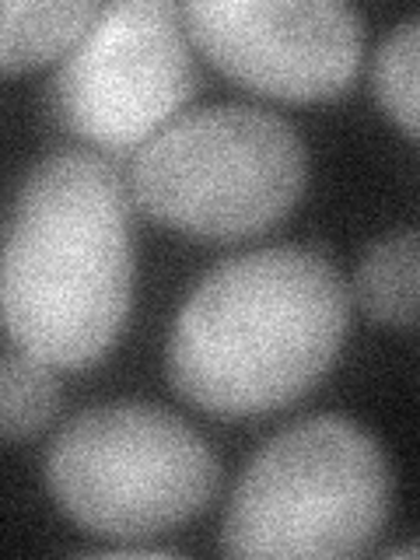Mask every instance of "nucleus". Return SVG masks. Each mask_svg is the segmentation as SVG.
Here are the masks:
<instances>
[{"label": "nucleus", "instance_id": "nucleus-8", "mask_svg": "<svg viewBox=\"0 0 420 560\" xmlns=\"http://www.w3.org/2000/svg\"><path fill=\"white\" fill-rule=\"evenodd\" d=\"M98 11L95 0H0V70L67 57Z\"/></svg>", "mask_w": 420, "mask_h": 560}, {"label": "nucleus", "instance_id": "nucleus-6", "mask_svg": "<svg viewBox=\"0 0 420 560\" xmlns=\"http://www.w3.org/2000/svg\"><path fill=\"white\" fill-rule=\"evenodd\" d=\"M200 70L168 0L102 4L74 49L52 74V113L63 127L95 148L127 154L168 127L197 95Z\"/></svg>", "mask_w": 420, "mask_h": 560}, {"label": "nucleus", "instance_id": "nucleus-2", "mask_svg": "<svg viewBox=\"0 0 420 560\" xmlns=\"http://www.w3.org/2000/svg\"><path fill=\"white\" fill-rule=\"evenodd\" d=\"M347 326L340 270L308 245H270L218 262L189 291L172 329L168 375L200 410L270 413L329 372Z\"/></svg>", "mask_w": 420, "mask_h": 560}, {"label": "nucleus", "instance_id": "nucleus-1", "mask_svg": "<svg viewBox=\"0 0 420 560\" xmlns=\"http://www.w3.org/2000/svg\"><path fill=\"white\" fill-rule=\"evenodd\" d=\"M130 302L127 186L95 151L43 158L18 189L0 253L8 337L52 368H88L119 340Z\"/></svg>", "mask_w": 420, "mask_h": 560}, {"label": "nucleus", "instance_id": "nucleus-9", "mask_svg": "<svg viewBox=\"0 0 420 560\" xmlns=\"http://www.w3.org/2000/svg\"><path fill=\"white\" fill-rule=\"evenodd\" d=\"M417 277V232H396L364 253L354 277V298L375 323L413 326Z\"/></svg>", "mask_w": 420, "mask_h": 560}, {"label": "nucleus", "instance_id": "nucleus-5", "mask_svg": "<svg viewBox=\"0 0 420 560\" xmlns=\"http://www.w3.org/2000/svg\"><path fill=\"white\" fill-rule=\"evenodd\" d=\"M46 483L81 529L144 542L214 501L218 459L183 417L151 402H105L52 438Z\"/></svg>", "mask_w": 420, "mask_h": 560}, {"label": "nucleus", "instance_id": "nucleus-11", "mask_svg": "<svg viewBox=\"0 0 420 560\" xmlns=\"http://www.w3.org/2000/svg\"><path fill=\"white\" fill-rule=\"evenodd\" d=\"M417 57H420V18H407L382 39L375 52L372 81L382 109L389 113L402 133L417 140Z\"/></svg>", "mask_w": 420, "mask_h": 560}, {"label": "nucleus", "instance_id": "nucleus-7", "mask_svg": "<svg viewBox=\"0 0 420 560\" xmlns=\"http://www.w3.org/2000/svg\"><path fill=\"white\" fill-rule=\"evenodd\" d=\"M179 11L189 43L262 95L332 98L361 70L364 22L343 0H192Z\"/></svg>", "mask_w": 420, "mask_h": 560}, {"label": "nucleus", "instance_id": "nucleus-4", "mask_svg": "<svg viewBox=\"0 0 420 560\" xmlns=\"http://www.w3.org/2000/svg\"><path fill=\"white\" fill-rule=\"evenodd\" d=\"M305 175V144L284 116L259 105H203L137 148L130 197L175 232L228 242L284 218Z\"/></svg>", "mask_w": 420, "mask_h": 560}, {"label": "nucleus", "instance_id": "nucleus-3", "mask_svg": "<svg viewBox=\"0 0 420 560\" xmlns=\"http://www.w3.org/2000/svg\"><path fill=\"white\" fill-rule=\"evenodd\" d=\"M393 512V469L347 417H305L245 466L228 504L221 550L232 557H358Z\"/></svg>", "mask_w": 420, "mask_h": 560}, {"label": "nucleus", "instance_id": "nucleus-10", "mask_svg": "<svg viewBox=\"0 0 420 560\" xmlns=\"http://www.w3.org/2000/svg\"><path fill=\"white\" fill-rule=\"evenodd\" d=\"M60 410V382L52 364L11 350L0 354V438L25 442L46 431Z\"/></svg>", "mask_w": 420, "mask_h": 560}]
</instances>
